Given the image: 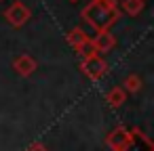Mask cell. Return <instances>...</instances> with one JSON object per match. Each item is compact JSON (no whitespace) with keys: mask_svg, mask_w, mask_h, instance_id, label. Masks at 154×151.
Segmentation results:
<instances>
[{"mask_svg":"<svg viewBox=\"0 0 154 151\" xmlns=\"http://www.w3.org/2000/svg\"><path fill=\"white\" fill-rule=\"evenodd\" d=\"M120 17V7L118 0H91L82 9V19L95 30V32H106L110 30Z\"/></svg>","mask_w":154,"mask_h":151,"instance_id":"1","label":"cell"},{"mask_svg":"<svg viewBox=\"0 0 154 151\" xmlns=\"http://www.w3.org/2000/svg\"><path fill=\"white\" fill-rule=\"evenodd\" d=\"M80 69L89 80H101L108 71V63L103 61L101 55H91V57H82Z\"/></svg>","mask_w":154,"mask_h":151,"instance_id":"2","label":"cell"},{"mask_svg":"<svg viewBox=\"0 0 154 151\" xmlns=\"http://www.w3.org/2000/svg\"><path fill=\"white\" fill-rule=\"evenodd\" d=\"M32 17V11L28 9L26 2H21V0H17V2H13L7 11H5V19L13 25V28H21L30 21Z\"/></svg>","mask_w":154,"mask_h":151,"instance_id":"3","label":"cell"},{"mask_svg":"<svg viewBox=\"0 0 154 151\" xmlns=\"http://www.w3.org/2000/svg\"><path fill=\"white\" fill-rule=\"evenodd\" d=\"M129 138H131V132L127 126H116L108 136H106V145L112 149V151H125L127 145H129Z\"/></svg>","mask_w":154,"mask_h":151,"instance_id":"4","label":"cell"},{"mask_svg":"<svg viewBox=\"0 0 154 151\" xmlns=\"http://www.w3.org/2000/svg\"><path fill=\"white\" fill-rule=\"evenodd\" d=\"M131 138L125 151H154V143L148 138V134L139 128H129Z\"/></svg>","mask_w":154,"mask_h":151,"instance_id":"5","label":"cell"},{"mask_svg":"<svg viewBox=\"0 0 154 151\" xmlns=\"http://www.w3.org/2000/svg\"><path fill=\"white\" fill-rule=\"evenodd\" d=\"M114 44H116V38L110 34V30H106V32H97L95 38H91V46H93V51H95L97 55H106V53H110V51L114 48Z\"/></svg>","mask_w":154,"mask_h":151,"instance_id":"6","label":"cell"},{"mask_svg":"<svg viewBox=\"0 0 154 151\" xmlns=\"http://www.w3.org/2000/svg\"><path fill=\"white\" fill-rule=\"evenodd\" d=\"M66 40H68V44H70L78 55H80V53L89 46V42H91V38L87 36V32H85L82 28H72V30L68 32Z\"/></svg>","mask_w":154,"mask_h":151,"instance_id":"7","label":"cell"},{"mask_svg":"<svg viewBox=\"0 0 154 151\" xmlns=\"http://www.w3.org/2000/svg\"><path fill=\"white\" fill-rule=\"evenodd\" d=\"M36 67H38V63H36V59H34L32 55H19V57L13 61V69H15L21 78H30V76L36 71Z\"/></svg>","mask_w":154,"mask_h":151,"instance_id":"8","label":"cell"},{"mask_svg":"<svg viewBox=\"0 0 154 151\" xmlns=\"http://www.w3.org/2000/svg\"><path fill=\"white\" fill-rule=\"evenodd\" d=\"M106 101H108V105H110L112 109H118V107L125 105V101H127V92L122 90V86H112V88L106 92Z\"/></svg>","mask_w":154,"mask_h":151,"instance_id":"9","label":"cell"},{"mask_svg":"<svg viewBox=\"0 0 154 151\" xmlns=\"http://www.w3.org/2000/svg\"><path fill=\"white\" fill-rule=\"evenodd\" d=\"M141 86H143V82H141V78L137 76V74H129L125 80H122V90L125 92H139L141 90Z\"/></svg>","mask_w":154,"mask_h":151,"instance_id":"10","label":"cell"},{"mask_svg":"<svg viewBox=\"0 0 154 151\" xmlns=\"http://www.w3.org/2000/svg\"><path fill=\"white\" fill-rule=\"evenodd\" d=\"M146 7V0H122V11L131 17H137Z\"/></svg>","mask_w":154,"mask_h":151,"instance_id":"11","label":"cell"},{"mask_svg":"<svg viewBox=\"0 0 154 151\" xmlns=\"http://www.w3.org/2000/svg\"><path fill=\"white\" fill-rule=\"evenodd\" d=\"M26 151H49V147H47V145H42V143H32Z\"/></svg>","mask_w":154,"mask_h":151,"instance_id":"12","label":"cell"},{"mask_svg":"<svg viewBox=\"0 0 154 151\" xmlns=\"http://www.w3.org/2000/svg\"><path fill=\"white\" fill-rule=\"evenodd\" d=\"M70 2H78V0H70Z\"/></svg>","mask_w":154,"mask_h":151,"instance_id":"13","label":"cell"}]
</instances>
